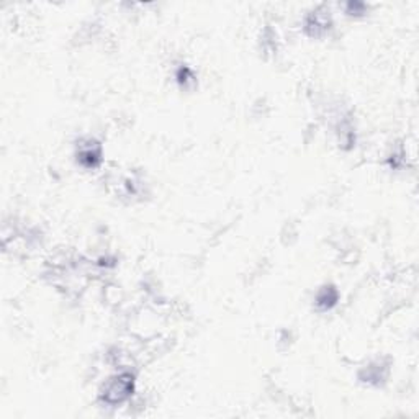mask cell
Here are the masks:
<instances>
[{
    "mask_svg": "<svg viewBox=\"0 0 419 419\" xmlns=\"http://www.w3.org/2000/svg\"><path fill=\"white\" fill-rule=\"evenodd\" d=\"M338 300V293L332 287H326L323 291H320V295L316 298V303L323 308H331Z\"/></svg>",
    "mask_w": 419,
    "mask_h": 419,
    "instance_id": "obj_2",
    "label": "cell"
},
{
    "mask_svg": "<svg viewBox=\"0 0 419 419\" xmlns=\"http://www.w3.org/2000/svg\"><path fill=\"white\" fill-rule=\"evenodd\" d=\"M133 395V376L128 373H121L115 376L105 385L102 391V400L107 405L115 406L121 405L124 400H128Z\"/></svg>",
    "mask_w": 419,
    "mask_h": 419,
    "instance_id": "obj_1",
    "label": "cell"
},
{
    "mask_svg": "<svg viewBox=\"0 0 419 419\" xmlns=\"http://www.w3.org/2000/svg\"><path fill=\"white\" fill-rule=\"evenodd\" d=\"M79 159L83 165L87 167H95L100 161V153L98 149H92V148H87V149H82L79 153Z\"/></svg>",
    "mask_w": 419,
    "mask_h": 419,
    "instance_id": "obj_3",
    "label": "cell"
}]
</instances>
